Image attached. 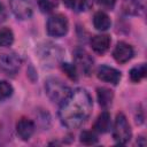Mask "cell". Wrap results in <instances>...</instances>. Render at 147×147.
<instances>
[{"label":"cell","mask_w":147,"mask_h":147,"mask_svg":"<svg viewBox=\"0 0 147 147\" xmlns=\"http://www.w3.org/2000/svg\"><path fill=\"white\" fill-rule=\"evenodd\" d=\"M96 2L103 7V8H107V9H113L115 3H116V0H96Z\"/></svg>","instance_id":"cell-23"},{"label":"cell","mask_w":147,"mask_h":147,"mask_svg":"<svg viewBox=\"0 0 147 147\" xmlns=\"http://www.w3.org/2000/svg\"><path fill=\"white\" fill-rule=\"evenodd\" d=\"M93 25L99 31H106L110 28L111 21L105 11H96L93 16Z\"/></svg>","instance_id":"cell-14"},{"label":"cell","mask_w":147,"mask_h":147,"mask_svg":"<svg viewBox=\"0 0 147 147\" xmlns=\"http://www.w3.org/2000/svg\"><path fill=\"white\" fill-rule=\"evenodd\" d=\"M133 55H134V51L132 46L124 41L117 42V45L113 51V56L118 63H125L130 61L133 57Z\"/></svg>","instance_id":"cell-9"},{"label":"cell","mask_w":147,"mask_h":147,"mask_svg":"<svg viewBox=\"0 0 147 147\" xmlns=\"http://www.w3.org/2000/svg\"><path fill=\"white\" fill-rule=\"evenodd\" d=\"M74 61L76 67L86 76H88L93 70V59L92 56L82 48H77L74 52Z\"/></svg>","instance_id":"cell-6"},{"label":"cell","mask_w":147,"mask_h":147,"mask_svg":"<svg viewBox=\"0 0 147 147\" xmlns=\"http://www.w3.org/2000/svg\"><path fill=\"white\" fill-rule=\"evenodd\" d=\"M62 70L67 74V76L69 78H71L72 80H77L78 75H77V70L76 67L71 63H62Z\"/></svg>","instance_id":"cell-22"},{"label":"cell","mask_w":147,"mask_h":147,"mask_svg":"<svg viewBox=\"0 0 147 147\" xmlns=\"http://www.w3.org/2000/svg\"><path fill=\"white\" fill-rule=\"evenodd\" d=\"M38 54L42 63L53 67L61 62L63 56V49L59 45L46 42L44 45H40V47L38 48Z\"/></svg>","instance_id":"cell-2"},{"label":"cell","mask_w":147,"mask_h":147,"mask_svg":"<svg viewBox=\"0 0 147 147\" xmlns=\"http://www.w3.org/2000/svg\"><path fill=\"white\" fill-rule=\"evenodd\" d=\"M146 76V65L145 63L138 64L136 67H133L130 70V79L133 83H139L141 79H144Z\"/></svg>","instance_id":"cell-17"},{"label":"cell","mask_w":147,"mask_h":147,"mask_svg":"<svg viewBox=\"0 0 147 147\" xmlns=\"http://www.w3.org/2000/svg\"><path fill=\"white\" fill-rule=\"evenodd\" d=\"M110 125H111V122H110V115L108 111H102L95 119V123L93 125V129L94 131L99 132V133H106L109 131L110 129Z\"/></svg>","instance_id":"cell-13"},{"label":"cell","mask_w":147,"mask_h":147,"mask_svg":"<svg viewBox=\"0 0 147 147\" xmlns=\"http://www.w3.org/2000/svg\"><path fill=\"white\" fill-rule=\"evenodd\" d=\"M45 90L48 98L53 102L61 103L70 93V88L57 78H48L45 84Z\"/></svg>","instance_id":"cell-3"},{"label":"cell","mask_w":147,"mask_h":147,"mask_svg":"<svg viewBox=\"0 0 147 147\" xmlns=\"http://www.w3.org/2000/svg\"><path fill=\"white\" fill-rule=\"evenodd\" d=\"M22 64L21 57L15 53H3L0 54V68L8 72V74H15L20 70Z\"/></svg>","instance_id":"cell-7"},{"label":"cell","mask_w":147,"mask_h":147,"mask_svg":"<svg viewBox=\"0 0 147 147\" xmlns=\"http://www.w3.org/2000/svg\"><path fill=\"white\" fill-rule=\"evenodd\" d=\"M142 8L140 0H125L123 3V10L129 15H139L142 11Z\"/></svg>","instance_id":"cell-16"},{"label":"cell","mask_w":147,"mask_h":147,"mask_svg":"<svg viewBox=\"0 0 147 147\" xmlns=\"http://www.w3.org/2000/svg\"><path fill=\"white\" fill-rule=\"evenodd\" d=\"M92 106V98L86 90H71L68 96L60 103L59 118L65 127L77 129L91 115Z\"/></svg>","instance_id":"cell-1"},{"label":"cell","mask_w":147,"mask_h":147,"mask_svg":"<svg viewBox=\"0 0 147 147\" xmlns=\"http://www.w3.org/2000/svg\"><path fill=\"white\" fill-rule=\"evenodd\" d=\"M59 1L57 0H38L39 9L42 13H51L57 7Z\"/></svg>","instance_id":"cell-19"},{"label":"cell","mask_w":147,"mask_h":147,"mask_svg":"<svg viewBox=\"0 0 147 147\" xmlns=\"http://www.w3.org/2000/svg\"><path fill=\"white\" fill-rule=\"evenodd\" d=\"M131 136H132L131 127H130V124H129L125 115L122 113L117 114L115 123H114V127H113L114 140L119 145H124L131 139Z\"/></svg>","instance_id":"cell-4"},{"label":"cell","mask_w":147,"mask_h":147,"mask_svg":"<svg viewBox=\"0 0 147 147\" xmlns=\"http://www.w3.org/2000/svg\"><path fill=\"white\" fill-rule=\"evenodd\" d=\"M13 14L20 20H28L32 16V5L30 0H9Z\"/></svg>","instance_id":"cell-8"},{"label":"cell","mask_w":147,"mask_h":147,"mask_svg":"<svg viewBox=\"0 0 147 147\" xmlns=\"http://www.w3.org/2000/svg\"><path fill=\"white\" fill-rule=\"evenodd\" d=\"M46 29L47 33L52 37H63L68 32V20L62 14H55L48 18Z\"/></svg>","instance_id":"cell-5"},{"label":"cell","mask_w":147,"mask_h":147,"mask_svg":"<svg viewBox=\"0 0 147 147\" xmlns=\"http://www.w3.org/2000/svg\"><path fill=\"white\" fill-rule=\"evenodd\" d=\"M110 46V38L107 34H96L91 39V47L98 54H103Z\"/></svg>","instance_id":"cell-12"},{"label":"cell","mask_w":147,"mask_h":147,"mask_svg":"<svg viewBox=\"0 0 147 147\" xmlns=\"http://www.w3.org/2000/svg\"><path fill=\"white\" fill-rule=\"evenodd\" d=\"M34 123L29 118H21L16 124V132L22 140H29L34 132Z\"/></svg>","instance_id":"cell-11"},{"label":"cell","mask_w":147,"mask_h":147,"mask_svg":"<svg viewBox=\"0 0 147 147\" xmlns=\"http://www.w3.org/2000/svg\"><path fill=\"white\" fill-rule=\"evenodd\" d=\"M90 6H91L90 0H80L78 6H77V8H78L79 11H83V10H87L90 8Z\"/></svg>","instance_id":"cell-24"},{"label":"cell","mask_w":147,"mask_h":147,"mask_svg":"<svg viewBox=\"0 0 147 147\" xmlns=\"http://www.w3.org/2000/svg\"><path fill=\"white\" fill-rule=\"evenodd\" d=\"M14 41V33L9 28H1L0 29V46L8 47Z\"/></svg>","instance_id":"cell-18"},{"label":"cell","mask_w":147,"mask_h":147,"mask_svg":"<svg viewBox=\"0 0 147 147\" xmlns=\"http://www.w3.org/2000/svg\"><path fill=\"white\" fill-rule=\"evenodd\" d=\"M80 142L84 145H94L98 142V137L93 131H83L80 133Z\"/></svg>","instance_id":"cell-20"},{"label":"cell","mask_w":147,"mask_h":147,"mask_svg":"<svg viewBox=\"0 0 147 147\" xmlns=\"http://www.w3.org/2000/svg\"><path fill=\"white\" fill-rule=\"evenodd\" d=\"M96 76L102 82L110 83L113 85L118 84L119 80H121V78H122V74L117 69L111 68V67H108V65H101V67H99V69L96 71Z\"/></svg>","instance_id":"cell-10"},{"label":"cell","mask_w":147,"mask_h":147,"mask_svg":"<svg viewBox=\"0 0 147 147\" xmlns=\"http://www.w3.org/2000/svg\"><path fill=\"white\" fill-rule=\"evenodd\" d=\"M96 96H98L99 105L103 108H107L111 105L114 94H113V91H110L107 87H99L96 90Z\"/></svg>","instance_id":"cell-15"},{"label":"cell","mask_w":147,"mask_h":147,"mask_svg":"<svg viewBox=\"0 0 147 147\" xmlns=\"http://www.w3.org/2000/svg\"><path fill=\"white\" fill-rule=\"evenodd\" d=\"M6 17H7V13H6V9L3 7V5L0 2V24L2 22L6 21Z\"/></svg>","instance_id":"cell-25"},{"label":"cell","mask_w":147,"mask_h":147,"mask_svg":"<svg viewBox=\"0 0 147 147\" xmlns=\"http://www.w3.org/2000/svg\"><path fill=\"white\" fill-rule=\"evenodd\" d=\"M77 0H63V3L68 7V8H74L76 6Z\"/></svg>","instance_id":"cell-26"},{"label":"cell","mask_w":147,"mask_h":147,"mask_svg":"<svg viewBox=\"0 0 147 147\" xmlns=\"http://www.w3.org/2000/svg\"><path fill=\"white\" fill-rule=\"evenodd\" d=\"M11 94H13V86L6 80H0V101L8 99Z\"/></svg>","instance_id":"cell-21"}]
</instances>
